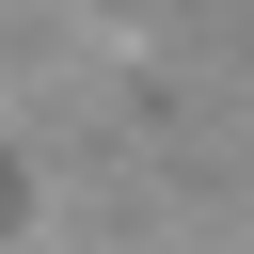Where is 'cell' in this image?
Segmentation results:
<instances>
[{"instance_id":"1","label":"cell","mask_w":254,"mask_h":254,"mask_svg":"<svg viewBox=\"0 0 254 254\" xmlns=\"http://www.w3.org/2000/svg\"><path fill=\"white\" fill-rule=\"evenodd\" d=\"M0 222H16V175H0Z\"/></svg>"}]
</instances>
